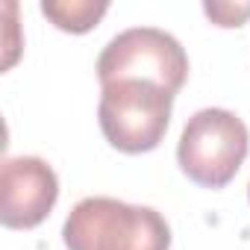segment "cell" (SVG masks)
Here are the masks:
<instances>
[{
    "mask_svg": "<svg viewBox=\"0 0 250 250\" xmlns=\"http://www.w3.org/2000/svg\"><path fill=\"white\" fill-rule=\"evenodd\" d=\"M62 241L68 250H171V227L150 206L83 197L65 218Z\"/></svg>",
    "mask_w": 250,
    "mask_h": 250,
    "instance_id": "6da1fadb",
    "label": "cell"
},
{
    "mask_svg": "<svg viewBox=\"0 0 250 250\" xmlns=\"http://www.w3.org/2000/svg\"><path fill=\"white\" fill-rule=\"evenodd\" d=\"M250 150V133L244 121L229 109H200L194 112L180 136L177 162L183 174L203 188H224Z\"/></svg>",
    "mask_w": 250,
    "mask_h": 250,
    "instance_id": "7a4b0ae2",
    "label": "cell"
},
{
    "mask_svg": "<svg viewBox=\"0 0 250 250\" xmlns=\"http://www.w3.org/2000/svg\"><path fill=\"white\" fill-rule=\"evenodd\" d=\"M100 130L121 153H147L159 147L168 133L174 94L153 83H109L100 85Z\"/></svg>",
    "mask_w": 250,
    "mask_h": 250,
    "instance_id": "3957f363",
    "label": "cell"
},
{
    "mask_svg": "<svg viewBox=\"0 0 250 250\" xmlns=\"http://www.w3.org/2000/svg\"><path fill=\"white\" fill-rule=\"evenodd\" d=\"M188 56L183 44L159 27H130L118 33L97 56V80L109 83H153L171 94L186 85Z\"/></svg>",
    "mask_w": 250,
    "mask_h": 250,
    "instance_id": "277c9868",
    "label": "cell"
},
{
    "mask_svg": "<svg viewBox=\"0 0 250 250\" xmlns=\"http://www.w3.org/2000/svg\"><path fill=\"white\" fill-rule=\"evenodd\" d=\"M59 200L56 171L39 156H12L0 168V221L9 229L39 227Z\"/></svg>",
    "mask_w": 250,
    "mask_h": 250,
    "instance_id": "5b68a950",
    "label": "cell"
},
{
    "mask_svg": "<svg viewBox=\"0 0 250 250\" xmlns=\"http://www.w3.org/2000/svg\"><path fill=\"white\" fill-rule=\"evenodd\" d=\"M109 3H91V0H44L42 12L65 33H88L103 15Z\"/></svg>",
    "mask_w": 250,
    "mask_h": 250,
    "instance_id": "8992f818",
    "label": "cell"
},
{
    "mask_svg": "<svg viewBox=\"0 0 250 250\" xmlns=\"http://www.w3.org/2000/svg\"><path fill=\"white\" fill-rule=\"evenodd\" d=\"M203 12L218 27H241L250 18V3H203Z\"/></svg>",
    "mask_w": 250,
    "mask_h": 250,
    "instance_id": "52a82bcc",
    "label": "cell"
},
{
    "mask_svg": "<svg viewBox=\"0 0 250 250\" xmlns=\"http://www.w3.org/2000/svg\"><path fill=\"white\" fill-rule=\"evenodd\" d=\"M247 197H250V186H247Z\"/></svg>",
    "mask_w": 250,
    "mask_h": 250,
    "instance_id": "ba28073f",
    "label": "cell"
}]
</instances>
